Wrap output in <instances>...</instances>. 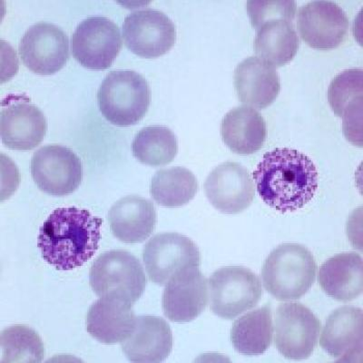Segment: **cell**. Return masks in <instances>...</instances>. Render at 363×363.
<instances>
[{
    "label": "cell",
    "mask_w": 363,
    "mask_h": 363,
    "mask_svg": "<svg viewBox=\"0 0 363 363\" xmlns=\"http://www.w3.org/2000/svg\"><path fill=\"white\" fill-rule=\"evenodd\" d=\"M322 323L303 304L285 303L274 314V345L284 357L306 359L318 345Z\"/></svg>",
    "instance_id": "7"
},
{
    "label": "cell",
    "mask_w": 363,
    "mask_h": 363,
    "mask_svg": "<svg viewBox=\"0 0 363 363\" xmlns=\"http://www.w3.org/2000/svg\"><path fill=\"white\" fill-rule=\"evenodd\" d=\"M102 223L103 219L86 209L54 210L38 233V247L42 258L58 271L83 267L99 247Z\"/></svg>",
    "instance_id": "2"
},
{
    "label": "cell",
    "mask_w": 363,
    "mask_h": 363,
    "mask_svg": "<svg viewBox=\"0 0 363 363\" xmlns=\"http://www.w3.org/2000/svg\"><path fill=\"white\" fill-rule=\"evenodd\" d=\"M235 86L239 99L247 106L265 108L281 91L280 77L274 67L256 57H250L235 70Z\"/></svg>",
    "instance_id": "21"
},
{
    "label": "cell",
    "mask_w": 363,
    "mask_h": 363,
    "mask_svg": "<svg viewBox=\"0 0 363 363\" xmlns=\"http://www.w3.org/2000/svg\"><path fill=\"white\" fill-rule=\"evenodd\" d=\"M295 1H248L246 11L252 27L258 29L264 23L272 19L283 18L293 21L296 14Z\"/></svg>",
    "instance_id": "30"
},
{
    "label": "cell",
    "mask_w": 363,
    "mask_h": 363,
    "mask_svg": "<svg viewBox=\"0 0 363 363\" xmlns=\"http://www.w3.org/2000/svg\"><path fill=\"white\" fill-rule=\"evenodd\" d=\"M204 191L213 206L227 215L247 209L255 196L249 171L235 162H226L211 172L204 183Z\"/></svg>",
    "instance_id": "15"
},
{
    "label": "cell",
    "mask_w": 363,
    "mask_h": 363,
    "mask_svg": "<svg viewBox=\"0 0 363 363\" xmlns=\"http://www.w3.org/2000/svg\"><path fill=\"white\" fill-rule=\"evenodd\" d=\"M151 87L132 70L111 71L97 92L100 112L111 124L130 126L141 121L150 106Z\"/></svg>",
    "instance_id": "4"
},
{
    "label": "cell",
    "mask_w": 363,
    "mask_h": 363,
    "mask_svg": "<svg viewBox=\"0 0 363 363\" xmlns=\"http://www.w3.org/2000/svg\"><path fill=\"white\" fill-rule=\"evenodd\" d=\"M108 221L116 238L125 244H139L154 233L157 223V209L150 200L125 196L111 207Z\"/></svg>",
    "instance_id": "20"
},
{
    "label": "cell",
    "mask_w": 363,
    "mask_h": 363,
    "mask_svg": "<svg viewBox=\"0 0 363 363\" xmlns=\"http://www.w3.org/2000/svg\"><path fill=\"white\" fill-rule=\"evenodd\" d=\"M297 25L301 38L310 47L333 50L345 40L349 18L335 2L312 1L301 6Z\"/></svg>",
    "instance_id": "14"
},
{
    "label": "cell",
    "mask_w": 363,
    "mask_h": 363,
    "mask_svg": "<svg viewBox=\"0 0 363 363\" xmlns=\"http://www.w3.org/2000/svg\"><path fill=\"white\" fill-rule=\"evenodd\" d=\"M89 284L97 296L135 304L147 287L140 262L130 252L116 250L104 252L93 262Z\"/></svg>",
    "instance_id": "5"
},
{
    "label": "cell",
    "mask_w": 363,
    "mask_h": 363,
    "mask_svg": "<svg viewBox=\"0 0 363 363\" xmlns=\"http://www.w3.org/2000/svg\"><path fill=\"white\" fill-rule=\"evenodd\" d=\"M132 150L140 163L154 167H163L177 157V138L167 126H147L135 135Z\"/></svg>",
    "instance_id": "28"
},
{
    "label": "cell",
    "mask_w": 363,
    "mask_h": 363,
    "mask_svg": "<svg viewBox=\"0 0 363 363\" xmlns=\"http://www.w3.org/2000/svg\"><path fill=\"white\" fill-rule=\"evenodd\" d=\"M118 26L108 18L92 17L80 23L71 40L74 60L91 70H106L122 50Z\"/></svg>",
    "instance_id": "11"
},
{
    "label": "cell",
    "mask_w": 363,
    "mask_h": 363,
    "mask_svg": "<svg viewBox=\"0 0 363 363\" xmlns=\"http://www.w3.org/2000/svg\"><path fill=\"white\" fill-rule=\"evenodd\" d=\"M199 191L196 176L184 167H172L155 173L150 194L159 206L176 208L194 199Z\"/></svg>",
    "instance_id": "27"
},
{
    "label": "cell",
    "mask_w": 363,
    "mask_h": 363,
    "mask_svg": "<svg viewBox=\"0 0 363 363\" xmlns=\"http://www.w3.org/2000/svg\"><path fill=\"white\" fill-rule=\"evenodd\" d=\"M362 256L356 252H342L333 256L319 269L318 281L328 296L339 301H351L362 294Z\"/></svg>",
    "instance_id": "23"
},
{
    "label": "cell",
    "mask_w": 363,
    "mask_h": 363,
    "mask_svg": "<svg viewBox=\"0 0 363 363\" xmlns=\"http://www.w3.org/2000/svg\"><path fill=\"white\" fill-rule=\"evenodd\" d=\"M1 363L43 361L45 350L43 340L34 329L27 325H13L2 330Z\"/></svg>",
    "instance_id": "29"
},
{
    "label": "cell",
    "mask_w": 363,
    "mask_h": 363,
    "mask_svg": "<svg viewBox=\"0 0 363 363\" xmlns=\"http://www.w3.org/2000/svg\"><path fill=\"white\" fill-rule=\"evenodd\" d=\"M132 306L113 298H100L86 314L87 333L103 345L124 342L135 327L136 317Z\"/></svg>",
    "instance_id": "22"
},
{
    "label": "cell",
    "mask_w": 363,
    "mask_h": 363,
    "mask_svg": "<svg viewBox=\"0 0 363 363\" xmlns=\"http://www.w3.org/2000/svg\"><path fill=\"white\" fill-rule=\"evenodd\" d=\"M18 51L29 70L41 76H50L66 66L69 58V40L62 28L40 22L26 31Z\"/></svg>",
    "instance_id": "13"
},
{
    "label": "cell",
    "mask_w": 363,
    "mask_h": 363,
    "mask_svg": "<svg viewBox=\"0 0 363 363\" xmlns=\"http://www.w3.org/2000/svg\"><path fill=\"white\" fill-rule=\"evenodd\" d=\"M221 136L233 153L252 155L260 150L267 141V122L252 106H238L230 110L223 118Z\"/></svg>",
    "instance_id": "24"
},
{
    "label": "cell",
    "mask_w": 363,
    "mask_h": 363,
    "mask_svg": "<svg viewBox=\"0 0 363 363\" xmlns=\"http://www.w3.org/2000/svg\"><path fill=\"white\" fill-rule=\"evenodd\" d=\"M208 284L199 267L178 272L170 279L162 297L164 316L171 322H192L208 303Z\"/></svg>",
    "instance_id": "16"
},
{
    "label": "cell",
    "mask_w": 363,
    "mask_h": 363,
    "mask_svg": "<svg viewBox=\"0 0 363 363\" xmlns=\"http://www.w3.org/2000/svg\"><path fill=\"white\" fill-rule=\"evenodd\" d=\"M362 68L346 69L330 84L328 101L333 111L343 119V132L348 140L362 145Z\"/></svg>",
    "instance_id": "19"
},
{
    "label": "cell",
    "mask_w": 363,
    "mask_h": 363,
    "mask_svg": "<svg viewBox=\"0 0 363 363\" xmlns=\"http://www.w3.org/2000/svg\"><path fill=\"white\" fill-rule=\"evenodd\" d=\"M252 177L262 201L283 213L303 208L318 189L316 165L306 155L291 148L267 152Z\"/></svg>",
    "instance_id": "1"
},
{
    "label": "cell",
    "mask_w": 363,
    "mask_h": 363,
    "mask_svg": "<svg viewBox=\"0 0 363 363\" xmlns=\"http://www.w3.org/2000/svg\"><path fill=\"white\" fill-rule=\"evenodd\" d=\"M129 50L139 57L155 58L167 54L177 42V27L164 12L141 9L129 14L123 25Z\"/></svg>",
    "instance_id": "12"
},
{
    "label": "cell",
    "mask_w": 363,
    "mask_h": 363,
    "mask_svg": "<svg viewBox=\"0 0 363 363\" xmlns=\"http://www.w3.org/2000/svg\"><path fill=\"white\" fill-rule=\"evenodd\" d=\"M272 308L270 304L252 311L233 323L231 342L241 354L257 356L267 352L272 342Z\"/></svg>",
    "instance_id": "26"
},
{
    "label": "cell",
    "mask_w": 363,
    "mask_h": 363,
    "mask_svg": "<svg viewBox=\"0 0 363 363\" xmlns=\"http://www.w3.org/2000/svg\"><path fill=\"white\" fill-rule=\"evenodd\" d=\"M210 308L216 315L233 320L257 306L264 291L260 279L248 268L218 269L209 279Z\"/></svg>",
    "instance_id": "6"
},
{
    "label": "cell",
    "mask_w": 363,
    "mask_h": 363,
    "mask_svg": "<svg viewBox=\"0 0 363 363\" xmlns=\"http://www.w3.org/2000/svg\"><path fill=\"white\" fill-rule=\"evenodd\" d=\"M31 176L42 192L65 196L82 183V162L71 149L48 145L38 149L31 159Z\"/></svg>",
    "instance_id": "8"
},
{
    "label": "cell",
    "mask_w": 363,
    "mask_h": 363,
    "mask_svg": "<svg viewBox=\"0 0 363 363\" xmlns=\"http://www.w3.org/2000/svg\"><path fill=\"white\" fill-rule=\"evenodd\" d=\"M201 252L196 242L177 233L155 235L143 250V262L150 281L165 285L178 272L200 267Z\"/></svg>",
    "instance_id": "9"
},
{
    "label": "cell",
    "mask_w": 363,
    "mask_h": 363,
    "mask_svg": "<svg viewBox=\"0 0 363 363\" xmlns=\"http://www.w3.org/2000/svg\"><path fill=\"white\" fill-rule=\"evenodd\" d=\"M320 345L339 362H355L362 356L363 314L359 308L340 307L330 314Z\"/></svg>",
    "instance_id": "17"
},
{
    "label": "cell",
    "mask_w": 363,
    "mask_h": 363,
    "mask_svg": "<svg viewBox=\"0 0 363 363\" xmlns=\"http://www.w3.org/2000/svg\"><path fill=\"white\" fill-rule=\"evenodd\" d=\"M256 30L255 53L265 62L274 67H281L296 56L300 40L293 21L283 18L272 19Z\"/></svg>",
    "instance_id": "25"
},
{
    "label": "cell",
    "mask_w": 363,
    "mask_h": 363,
    "mask_svg": "<svg viewBox=\"0 0 363 363\" xmlns=\"http://www.w3.org/2000/svg\"><path fill=\"white\" fill-rule=\"evenodd\" d=\"M47 130L44 113L25 94H11L2 100L0 133L6 147L32 150L41 144Z\"/></svg>",
    "instance_id": "10"
},
{
    "label": "cell",
    "mask_w": 363,
    "mask_h": 363,
    "mask_svg": "<svg viewBox=\"0 0 363 363\" xmlns=\"http://www.w3.org/2000/svg\"><path fill=\"white\" fill-rule=\"evenodd\" d=\"M316 270V261L309 249L299 244H284L269 255L261 275L272 296L293 301L300 299L312 288Z\"/></svg>",
    "instance_id": "3"
},
{
    "label": "cell",
    "mask_w": 363,
    "mask_h": 363,
    "mask_svg": "<svg viewBox=\"0 0 363 363\" xmlns=\"http://www.w3.org/2000/svg\"><path fill=\"white\" fill-rule=\"evenodd\" d=\"M121 347L132 362H162L173 350V333L163 318L136 317L134 329Z\"/></svg>",
    "instance_id": "18"
}]
</instances>
